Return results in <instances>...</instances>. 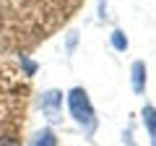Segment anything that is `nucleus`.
<instances>
[{
	"label": "nucleus",
	"mask_w": 156,
	"mask_h": 146,
	"mask_svg": "<svg viewBox=\"0 0 156 146\" xmlns=\"http://www.w3.org/2000/svg\"><path fill=\"white\" fill-rule=\"evenodd\" d=\"M0 146H21V138L16 133H0Z\"/></svg>",
	"instance_id": "nucleus-7"
},
{
	"label": "nucleus",
	"mask_w": 156,
	"mask_h": 146,
	"mask_svg": "<svg viewBox=\"0 0 156 146\" xmlns=\"http://www.w3.org/2000/svg\"><path fill=\"white\" fill-rule=\"evenodd\" d=\"M122 144H125V146H138V144H135V138H133V128H128V130L122 133Z\"/></svg>",
	"instance_id": "nucleus-8"
},
{
	"label": "nucleus",
	"mask_w": 156,
	"mask_h": 146,
	"mask_svg": "<svg viewBox=\"0 0 156 146\" xmlns=\"http://www.w3.org/2000/svg\"><path fill=\"white\" fill-rule=\"evenodd\" d=\"M65 99H68V112H70V118L76 120V123L83 128V133L91 138V136L96 133V128H99V120H96L94 104H91V99H89V91H86L83 86H73L65 94Z\"/></svg>",
	"instance_id": "nucleus-1"
},
{
	"label": "nucleus",
	"mask_w": 156,
	"mask_h": 146,
	"mask_svg": "<svg viewBox=\"0 0 156 146\" xmlns=\"http://www.w3.org/2000/svg\"><path fill=\"white\" fill-rule=\"evenodd\" d=\"M29 146H57V136L52 128H44V130H37L29 141Z\"/></svg>",
	"instance_id": "nucleus-5"
},
{
	"label": "nucleus",
	"mask_w": 156,
	"mask_h": 146,
	"mask_svg": "<svg viewBox=\"0 0 156 146\" xmlns=\"http://www.w3.org/2000/svg\"><path fill=\"white\" fill-rule=\"evenodd\" d=\"M109 39H112V47H115L117 52H125V50H128V37H125L120 29H115V31H112Z\"/></svg>",
	"instance_id": "nucleus-6"
},
{
	"label": "nucleus",
	"mask_w": 156,
	"mask_h": 146,
	"mask_svg": "<svg viewBox=\"0 0 156 146\" xmlns=\"http://www.w3.org/2000/svg\"><path fill=\"white\" fill-rule=\"evenodd\" d=\"M62 91L60 89H47L44 94H42V115H44V120L50 125H60L62 123Z\"/></svg>",
	"instance_id": "nucleus-2"
},
{
	"label": "nucleus",
	"mask_w": 156,
	"mask_h": 146,
	"mask_svg": "<svg viewBox=\"0 0 156 146\" xmlns=\"http://www.w3.org/2000/svg\"><path fill=\"white\" fill-rule=\"evenodd\" d=\"M140 115H143V125H146V133H148L151 146H156V107L146 104L143 110H140Z\"/></svg>",
	"instance_id": "nucleus-4"
},
{
	"label": "nucleus",
	"mask_w": 156,
	"mask_h": 146,
	"mask_svg": "<svg viewBox=\"0 0 156 146\" xmlns=\"http://www.w3.org/2000/svg\"><path fill=\"white\" fill-rule=\"evenodd\" d=\"M146 81H148V71H146L143 60H135L130 65V86H133L135 94H143L146 91Z\"/></svg>",
	"instance_id": "nucleus-3"
}]
</instances>
